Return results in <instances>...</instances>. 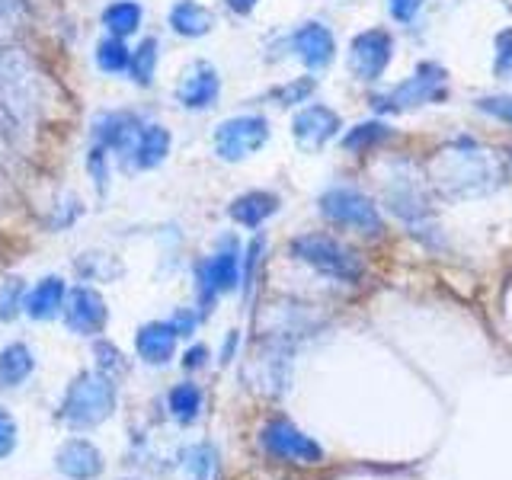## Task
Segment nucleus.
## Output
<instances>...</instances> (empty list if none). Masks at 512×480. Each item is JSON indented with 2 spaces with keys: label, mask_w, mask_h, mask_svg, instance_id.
<instances>
[{
  "label": "nucleus",
  "mask_w": 512,
  "mask_h": 480,
  "mask_svg": "<svg viewBox=\"0 0 512 480\" xmlns=\"http://www.w3.org/2000/svg\"><path fill=\"white\" fill-rule=\"evenodd\" d=\"M112 410H116V381L100 372H80L61 400L58 420L71 429H93L106 423Z\"/></svg>",
  "instance_id": "nucleus-1"
},
{
  "label": "nucleus",
  "mask_w": 512,
  "mask_h": 480,
  "mask_svg": "<svg viewBox=\"0 0 512 480\" xmlns=\"http://www.w3.org/2000/svg\"><path fill=\"white\" fill-rule=\"evenodd\" d=\"M292 253L317 272L343 282H356L362 276V260L349 247H343L340 240H333L327 234H301L292 240Z\"/></svg>",
  "instance_id": "nucleus-2"
},
{
  "label": "nucleus",
  "mask_w": 512,
  "mask_h": 480,
  "mask_svg": "<svg viewBox=\"0 0 512 480\" xmlns=\"http://www.w3.org/2000/svg\"><path fill=\"white\" fill-rule=\"evenodd\" d=\"M141 125H144V119L138 116V112L106 109V112H100V116L90 122V141L96 144V148L116 154L122 170H128V160H132Z\"/></svg>",
  "instance_id": "nucleus-3"
},
{
  "label": "nucleus",
  "mask_w": 512,
  "mask_h": 480,
  "mask_svg": "<svg viewBox=\"0 0 512 480\" xmlns=\"http://www.w3.org/2000/svg\"><path fill=\"white\" fill-rule=\"evenodd\" d=\"M269 141V122L263 116H234L215 128V154L228 164H237L256 154Z\"/></svg>",
  "instance_id": "nucleus-4"
},
{
  "label": "nucleus",
  "mask_w": 512,
  "mask_h": 480,
  "mask_svg": "<svg viewBox=\"0 0 512 480\" xmlns=\"http://www.w3.org/2000/svg\"><path fill=\"white\" fill-rule=\"evenodd\" d=\"M263 448L279 461H292V464H320L324 461V448H320L311 436L288 423V420H269L260 432Z\"/></svg>",
  "instance_id": "nucleus-5"
},
{
  "label": "nucleus",
  "mask_w": 512,
  "mask_h": 480,
  "mask_svg": "<svg viewBox=\"0 0 512 480\" xmlns=\"http://www.w3.org/2000/svg\"><path fill=\"white\" fill-rule=\"evenodd\" d=\"M320 212L330 221L346 224V228H356L362 234H378L381 231V218L372 199H365L356 189H330L320 196Z\"/></svg>",
  "instance_id": "nucleus-6"
},
{
  "label": "nucleus",
  "mask_w": 512,
  "mask_h": 480,
  "mask_svg": "<svg viewBox=\"0 0 512 480\" xmlns=\"http://www.w3.org/2000/svg\"><path fill=\"white\" fill-rule=\"evenodd\" d=\"M445 96V74L436 64H423L410 80H404L400 87H394L391 93H384L375 100V109L381 112H400L410 106H420L429 100H442Z\"/></svg>",
  "instance_id": "nucleus-7"
},
{
  "label": "nucleus",
  "mask_w": 512,
  "mask_h": 480,
  "mask_svg": "<svg viewBox=\"0 0 512 480\" xmlns=\"http://www.w3.org/2000/svg\"><path fill=\"white\" fill-rule=\"evenodd\" d=\"M196 282H199V301L208 311L215 304L221 292H234L240 282V256L234 244H224L215 256H208L205 263L196 269Z\"/></svg>",
  "instance_id": "nucleus-8"
},
{
  "label": "nucleus",
  "mask_w": 512,
  "mask_h": 480,
  "mask_svg": "<svg viewBox=\"0 0 512 480\" xmlns=\"http://www.w3.org/2000/svg\"><path fill=\"white\" fill-rule=\"evenodd\" d=\"M64 324L77 336H96L109 324V308L106 298L90 285H77L64 298Z\"/></svg>",
  "instance_id": "nucleus-9"
},
{
  "label": "nucleus",
  "mask_w": 512,
  "mask_h": 480,
  "mask_svg": "<svg viewBox=\"0 0 512 480\" xmlns=\"http://www.w3.org/2000/svg\"><path fill=\"white\" fill-rule=\"evenodd\" d=\"M218 93H221V77L208 61H196L189 64L183 71L180 84H176L173 96L176 103L189 112H202V109H212L218 103Z\"/></svg>",
  "instance_id": "nucleus-10"
},
{
  "label": "nucleus",
  "mask_w": 512,
  "mask_h": 480,
  "mask_svg": "<svg viewBox=\"0 0 512 480\" xmlns=\"http://www.w3.org/2000/svg\"><path fill=\"white\" fill-rule=\"evenodd\" d=\"M391 61V36L381 29H368L362 36L352 39V52H349V64L356 77L362 80H375L384 64Z\"/></svg>",
  "instance_id": "nucleus-11"
},
{
  "label": "nucleus",
  "mask_w": 512,
  "mask_h": 480,
  "mask_svg": "<svg viewBox=\"0 0 512 480\" xmlns=\"http://www.w3.org/2000/svg\"><path fill=\"white\" fill-rule=\"evenodd\" d=\"M336 128H340V116H336V112L327 109V106H308V109H301L298 116H295V122H292L295 141L301 144L304 151L324 148V144L336 135Z\"/></svg>",
  "instance_id": "nucleus-12"
},
{
  "label": "nucleus",
  "mask_w": 512,
  "mask_h": 480,
  "mask_svg": "<svg viewBox=\"0 0 512 480\" xmlns=\"http://www.w3.org/2000/svg\"><path fill=\"white\" fill-rule=\"evenodd\" d=\"M55 464L64 477L71 480H93L103 474V455L100 448L87 439H68L55 455Z\"/></svg>",
  "instance_id": "nucleus-13"
},
{
  "label": "nucleus",
  "mask_w": 512,
  "mask_h": 480,
  "mask_svg": "<svg viewBox=\"0 0 512 480\" xmlns=\"http://www.w3.org/2000/svg\"><path fill=\"white\" fill-rule=\"evenodd\" d=\"M170 148H173L170 128L160 125V122H144L141 132H138V141H135L132 160H128V170H154V167H160L170 157Z\"/></svg>",
  "instance_id": "nucleus-14"
},
{
  "label": "nucleus",
  "mask_w": 512,
  "mask_h": 480,
  "mask_svg": "<svg viewBox=\"0 0 512 480\" xmlns=\"http://www.w3.org/2000/svg\"><path fill=\"white\" fill-rule=\"evenodd\" d=\"M176 340L180 333L173 330L170 320H151L135 333V349L148 365H167L176 352Z\"/></svg>",
  "instance_id": "nucleus-15"
},
{
  "label": "nucleus",
  "mask_w": 512,
  "mask_h": 480,
  "mask_svg": "<svg viewBox=\"0 0 512 480\" xmlns=\"http://www.w3.org/2000/svg\"><path fill=\"white\" fill-rule=\"evenodd\" d=\"M64 298H68V285H64V279L45 276L26 292L23 311L32 320H52V317H58V311H64Z\"/></svg>",
  "instance_id": "nucleus-16"
},
{
  "label": "nucleus",
  "mask_w": 512,
  "mask_h": 480,
  "mask_svg": "<svg viewBox=\"0 0 512 480\" xmlns=\"http://www.w3.org/2000/svg\"><path fill=\"white\" fill-rule=\"evenodd\" d=\"M292 45H295L298 58L314 71L327 68L333 61V36H330V29L320 23H304L292 36Z\"/></svg>",
  "instance_id": "nucleus-17"
},
{
  "label": "nucleus",
  "mask_w": 512,
  "mask_h": 480,
  "mask_svg": "<svg viewBox=\"0 0 512 480\" xmlns=\"http://www.w3.org/2000/svg\"><path fill=\"white\" fill-rule=\"evenodd\" d=\"M170 29L183 39H202L215 26V13L202 7L199 0H176L170 7Z\"/></svg>",
  "instance_id": "nucleus-18"
},
{
  "label": "nucleus",
  "mask_w": 512,
  "mask_h": 480,
  "mask_svg": "<svg viewBox=\"0 0 512 480\" xmlns=\"http://www.w3.org/2000/svg\"><path fill=\"white\" fill-rule=\"evenodd\" d=\"M276 208H279V199L272 196V192L253 189V192H244V196H237L231 202L228 215L237 224H244V228H260L269 215H276Z\"/></svg>",
  "instance_id": "nucleus-19"
},
{
  "label": "nucleus",
  "mask_w": 512,
  "mask_h": 480,
  "mask_svg": "<svg viewBox=\"0 0 512 480\" xmlns=\"http://www.w3.org/2000/svg\"><path fill=\"white\" fill-rule=\"evenodd\" d=\"M144 20V7L138 0H112V4L103 7L100 13V23L106 26V36H116V39H128L135 36L141 29Z\"/></svg>",
  "instance_id": "nucleus-20"
},
{
  "label": "nucleus",
  "mask_w": 512,
  "mask_h": 480,
  "mask_svg": "<svg viewBox=\"0 0 512 480\" xmlns=\"http://www.w3.org/2000/svg\"><path fill=\"white\" fill-rule=\"evenodd\" d=\"M157 61H160V42L154 36L141 39L132 48V61H128V80L135 87H151L154 74H157Z\"/></svg>",
  "instance_id": "nucleus-21"
},
{
  "label": "nucleus",
  "mask_w": 512,
  "mask_h": 480,
  "mask_svg": "<svg viewBox=\"0 0 512 480\" xmlns=\"http://www.w3.org/2000/svg\"><path fill=\"white\" fill-rule=\"evenodd\" d=\"M32 368H36V359H32L29 346L23 343H10L4 352H0V384L4 388H16V384H23Z\"/></svg>",
  "instance_id": "nucleus-22"
},
{
  "label": "nucleus",
  "mask_w": 512,
  "mask_h": 480,
  "mask_svg": "<svg viewBox=\"0 0 512 480\" xmlns=\"http://www.w3.org/2000/svg\"><path fill=\"white\" fill-rule=\"evenodd\" d=\"M96 68L103 74H128V61H132V48L125 45V39L106 36L96 42Z\"/></svg>",
  "instance_id": "nucleus-23"
},
{
  "label": "nucleus",
  "mask_w": 512,
  "mask_h": 480,
  "mask_svg": "<svg viewBox=\"0 0 512 480\" xmlns=\"http://www.w3.org/2000/svg\"><path fill=\"white\" fill-rule=\"evenodd\" d=\"M167 404H170V413L176 416V420H180L183 426H189L202 410V391L196 388V384L183 381V384H176V388L170 391Z\"/></svg>",
  "instance_id": "nucleus-24"
},
{
  "label": "nucleus",
  "mask_w": 512,
  "mask_h": 480,
  "mask_svg": "<svg viewBox=\"0 0 512 480\" xmlns=\"http://www.w3.org/2000/svg\"><path fill=\"white\" fill-rule=\"evenodd\" d=\"M23 301H26V285L20 276H7L4 285H0V320L10 324V320L20 317L23 311Z\"/></svg>",
  "instance_id": "nucleus-25"
},
{
  "label": "nucleus",
  "mask_w": 512,
  "mask_h": 480,
  "mask_svg": "<svg viewBox=\"0 0 512 480\" xmlns=\"http://www.w3.org/2000/svg\"><path fill=\"white\" fill-rule=\"evenodd\" d=\"M391 132H388V125H381V122H362L356 125L352 132L343 138V148L346 151H365V148H372V144L384 141Z\"/></svg>",
  "instance_id": "nucleus-26"
},
{
  "label": "nucleus",
  "mask_w": 512,
  "mask_h": 480,
  "mask_svg": "<svg viewBox=\"0 0 512 480\" xmlns=\"http://www.w3.org/2000/svg\"><path fill=\"white\" fill-rule=\"evenodd\" d=\"M93 356H96V362H100V375H106L109 381H116L128 372V362L119 352V346H112L106 340H100L93 346Z\"/></svg>",
  "instance_id": "nucleus-27"
},
{
  "label": "nucleus",
  "mask_w": 512,
  "mask_h": 480,
  "mask_svg": "<svg viewBox=\"0 0 512 480\" xmlns=\"http://www.w3.org/2000/svg\"><path fill=\"white\" fill-rule=\"evenodd\" d=\"M215 468V452L208 445H196L186 452V474L189 480H208V474H212Z\"/></svg>",
  "instance_id": "nucleus-28"
},
{
  "label": "nucleus",
  "mask_w": 512,
  "mask_h": 480,
  "mask_svg": "<svg viewBox=\"0 0 512 480\" xmlns=\"http://www.w3.org/2000/svg\"><path fill=\"white\" fill-rule=\"evenodd\" d=\"M87 173H90L96 192H100V196H106V183H109V151L96 148V144H93L90 154H87Z\"/></svg>",
  "instance_id": "nucleus-29"
},
{
  "label": "nucleus",
  "mask_w": 512,
  "mask_h": 480,
  "mask_svg": "<svg viewBox=\"0 0 512 480\" xmlns=\"http://www.w3.org/2000/svg\"><path fill=\"white\" fill-rule=\"evenodd\" d=\"M80 215H84V205L77 202V196H68L61 205H55V215H52V221H48V224H52L55 231H64V228H71V224Z\"/></svg>",
  "instance_id": "nucleus-30"
},
{
  "label": "nucleus",
  "mask_w": 512,
  "mask_h": 480,
  "mask_svg": "<svg viewBox=\"0 0 512 480\" xmlns=\"http://www.w3.org/2000/svg\"><path fill=\"white\" fill-rule=\"evenodd\" d=\"M263 250H266V244H263V237H256L253 244L247 247V260H244V266H240V279H244V288L250 292L253 288V276H256V263H260V256H263Z\"/></svg>",
  "instance_id": "nucleus-31"
},
{
  "label": "nucleus",
  "mask_w": 512,
  "mask_h": 480,
  "mask_svg": "<svg viewBox=\"0 0 512 480\" xmlns=\"http://www.w3.org/2000/svg\"><path fill=\"white\" fill-rule=\"evenodd\" d=\"M16 448V420L0 407V458H7Z\"/></svg>",
  "instance_id": "nucleus-32"
},
{
  "label": "nucleus",
  "mask_w": 512,
  "mask_h": 480,
  "mask_svg": "<svg viewBox=\"0 0 512 480\" xmlns=\"http://www.w3.org/2000/svg\"><path fill=\"white\" fill-rule=\"evenodd\" d=\"M311 90H314V80H295V84H288V87L276 90V100H279L282 106H292V103H301Z\"/></svg>",
  "instance_id": "nucleus-33"
},
{
  "label": "nucleus",
  "mask_w": 512,
  "mask_h": 480,
  "mask_svg": "<svg viewBox=\"0 0 512 480\" xmlns=\"http://www.w3.org/2000/svg\"><path fill=\"white\" fill-rule=\"evenodd\" d=\"M484 112H490V116L503 119V122H512V96H487V100L477 103Z\"/></svg>",
  "instance_id": "nucleus-34"
},
{
  "label": "nucleus",
  "mask_w": 512,
  "mask_h": 480,
  "mask_svg": "<svg viewBox=\"0 0 512 480\" xmlns=\"http://www.w3.org/2000/svg\"><path fill=\"white\" fill-rule=\"evenodd\" d=\"M26 0H0V29L16 26V20L23 16Z\"/></svg>",
  "instance_id": "nucleus-35"
},
{
  "label": "nucleus",
  "mask_w": 512,
  "mask_h": 480,
  "mask_svg": "<svg viewBox=\"0 0 512 480\" xmlns=\"http://www.w3.org/2000/svg\"><path fill=\"white\" fill-rule=\"evenodd\" d=\"M420 4L423 0H391V13L397 16V20H413L416 16V10H420Z\"/></svg>",
  "instance_id": "nucleus-36"
},
{
  "label": "nucleus",
  "mask_w": 512,
  "mask_h": 480,
  "mask_svg": "<svg viewBox=\"0 0 512 480\" xmlns=\"http://www.w3.org/2000/svg\"><path fill=\"white\" fill-rule=\"evenodd\" d=\"M173 324V330L180 333V336H189L192 330H196V324H199V317L192 314V311H176V317L170 320Z\"/></svg>",
  "instance_id": "nucleus-37"
},
{
  "label": "nucleus",
  "mask_w": 512,
  "mask_h": 480,
  "mask_svg": "<svg viewBox=\"0 0 512 480\" xmlns=\"http://www.w3.org/2000/svg\"><path fill=\"white\" fill-rule=\"evenodd\" d=\"M509 61H512V32H503L500 36V61H496V68H509Z\"/></svg>",
  "instance_id": "nucleus-38"
},
{
  "label": "nucleus",
  "mask_w": 512,
  "mask_h": 480,
  "mask_svg": "<svg viewBox=\"0 0 512 480\" xmlns=\"http://www.w3.org/2000/svg\"><path fill=\"white\" fill-rule=\"evenodd\" d=\"M205 356H208V349L205 346H192L186 356H183V365L186 368H202L205 365Z\"/></svg>",
  "instance_id": "nucleus-39"
},
{
  "label": "nucleus",
  "mask_w": 512,
  "mask_h": 480,
  "mask_svg": "<svg viewBox=\"0 0 512 480\" xmlns=\"http://www.w3.org/2000/svg\"><path fill=\"white\" fill-rule=\"evenodd\" d=\"M224 4H228V10H234V13H250L253 7H256V0H224Z\"/></svg>",
  "instance_id": "nucleus-40"
}]
</instances>
